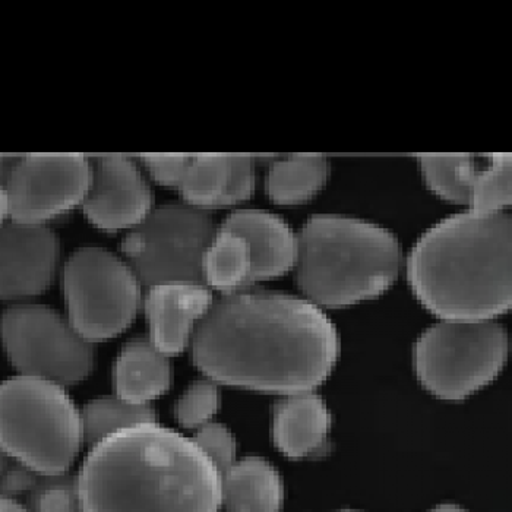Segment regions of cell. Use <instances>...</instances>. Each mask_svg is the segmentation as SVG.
Returning a JSON list of instances; mask_svg holds the SVG:
<instances>
[{
	"instance_id": "484cf974",
	"label": "cell",
	"mask_w": 512,
	"mask_h": 512,
	"mask_svg": "<svg viewBox=\"0 0 512 512\" xmlns=\"http://www.w3.org/2000/svg\"><path fill=\"white\" fill-rule=\"evenodd\" d=\"M194 442L223 474L237 461V442L223 423L211 420L195 431Z\"/></svg>"
},
{
	"instance_id": "30bf717a",
	"label": "cell",
	"mask_w": 512,
	"mask_h": 512,
	"mask_svg": "<svg viewBox=\"0 0 512 512\" xmlns=\"http://www.w3.org/2000/svg\"><path fill=\"white\" fill-rule=\"evenodd\" d=\"M90 180V157L84 154L17 156L0 182L8 201V218L47 226L82 205Z\"/></svg>"
},
{
	"instance_id": "8fae6325",
	"label": "cell",
	"mask_w": 512,
	"mask_h": 512,
	"mask_svg": "<svg viewBox=\"0 0 512 512\" xmlns=\"http://www.w3.org/2000/svg\"><path fill=\"white\" fill-rule=\"evenodd\" d=\"M90 163L85 217L106 232L137 227L154 210L153 191L137 161L125 154H99Z\"/></svg>"
},
{
	"instance_id": "4316f807",
	"label": "cell",
	"mask_w": 512,
	"mask_h": 512,
	"mask_svg": "<svg viewBox=\"0 0 512 512\" xmlns=\"http://www.w3.org/2000/svg\"><path fill=\"white\" fill-rule=\"evenodd\" d=\"M191 154H142L145 170L160 185L178 188Z\"/></svg>"
},
{
	"instance_id": "f1b7e54d",
	"label": "cell",
	"mask_w": 512,
	"mask_h": 512,
	"mask_svg": "<svg viewBox=\"0 0 512 512\" xmlns=\"http://www.w3.org/2000/svg\"><path fill=\"white\" fill-rule=\"evenodd\" d=\"M0 512H30L27 505L17 498L0 495Z\"/></svg>"
},
{
	"instance_id": "ffe728a7",
	"label": "cell",
	"mask_w": 512,
	"mask_h": 512,
	"mask_svg": "<svg viewBox=\"0 0 512 512\" xmlns=\"http://www.w3.org/2000/svg\"><path fill=\"white\" fill-rule=\"evenodd\" d=\"M202 283L223 296L252 286L251 251L239 233L218 227L202 259Z\"/></svg>"
},
{
	"instance_id": "2e32d148",
	"label": "cell",
	"mask_w": 512,
	"mask_h": 512,
	"mask_svg": "<svg viewBox=\"0 0 512 512\" xmlns=\"http://www.w3.org/2000/svg\"><path fill=\"white\" fill-rule=\"evenodd\" d=\"M331 425L330 407L315 391L283 395L274 404V444L292 460L318 454L327 445Z\"/></svg>"
},
{
	"instance_id": "3957f363",
	"label": "cell",
	"mask_w": 512,
	"mask_h": 512,
	"mask_svg": "<svg viewBox=\"0 0 512 512\" xmlns=\"http://www.w3.org/2000/svg\"><path fill=\"white\" fill-rule=\"evenodd\" d=\"M413 295L439 319L482 321L512 303L511 214L466 210L419 237L406 258Z\"/></svg>"
},
{
	"instance_id": "44dd1931",
	"label": "cell",
	"mask_w": 512,
	"mask_h": 512,
	"mask_svg": "<svg viewBox=\"0 0 512 512\" xmlns=\"http://www.w3.org/2000/svg\"><path fill=\"white\" fill-rule=\"evenodd\" d=\"M482 158L473 154H420L417 164L426 186L436 197L467 207Z\"/></svg>"
},
{
	"instance_id": "9a60e30c",
	"label": "cell",
	"mask_w": 512,
	"mask_h": 512,
	"mask_svg": "<svg viewBox=\"0 0 512 512\" xmlns=\"http://www.w3.org/2000/svg\"><path fill=\"white\" fill-rule=\"evenodd\" d=\"M221 226L239 233L252 256V286L295 270L299 233L277 214L256 208L233 211Z\"/></svg>"
},
{
	"instance_id": "7c38bea8",
	"label": "cell",
	"mask_w": 512,
	"mask_h": 512,
	"mask_svg": "<svg viewBox=\"0 0 512 512\" xmlns=\"http://www.w3.org/2000/svg\"><path fill=\"white\" fill-rule=\"evenodd\" d=\"M60 240L50 227L6 220L0 226V300L28 302L52 286Z\"/></svg>"
},
{
	"instance_id": "ba28073f",
	"label": "cell",
	"mask_w": 512,
	"mask_h": 512,
	"mask_svg": "<svg viewBox=\"0 0 512 512\" xmlns=\"http://www.w3.org/2000/svg\"><path fill=\"white\" fill-rule=\"evenodd\" d=\"M216 230L208 211L185 202L154 207L123 239V259L142 286L202 283V259Z\"/></svg>"
},
{
	"instance_id": "1f68e13d",
	"label": "cell",
	"mask_w": 512,
	"mask_h": 512,
	"mask_svg": "<svg viewBox=\"0 0 512 512\" xmlns=\"http://www.w3.org/2000/svg\"><path fill=\"white\" fill-rule=\"evenodd\" d=\"M11 458L8 457L2 450H0V476H2L3 472H5L6 467L11 463Z\"/></svg>"
},
{
	"instance_id": "5bb4252c",
	"label": "cell",
	"mask_w": 512,
	"mask_h": 512,
	"mask_svg": "<svg viewBox=\"0 0 512 512\" xmlns=\"http://www.w3.org/2000/svg\"><path fill=\"white\" fill-rule=\"evenodd\" d=\"M255 163L249 154H191L176 191L204 211L242 204L255 192Z\"/></svg>"
},
{
	"instance_id": "83f0119b",
	"label": "cell",
	"mask_w": 512,
	"mask_h": 512,
	"mask_svg": "<svg viewBox=\"0 0 512 512\" xmlns=\"http://www.w3.org/2000/svg\"><path fill=\"white\" fill-rule=\"evenodd\" d=\"M40 474L20 463L11 461L0 476V495L22 499L36 485Z\"/></svg>"
},
{
	"instance_id": "e0dca14e",
	"label": "cell",
	"mask_w": 512,
	"mask_h": 512,
	"mask_svg": "<svg viewBox=\"0 0 512 512\" xmlns=\"http://www.w3.org/2000/svg\"><path fill=\"white\" fill-rule=\"evenodd\" d=\"M116 395L132 404H151L170 390L173 366L148 337L129 340L113 366Z\"/></svg>"
},
{
	"instance_id": "7402d4cb",
	"label": "cell",
	"mask_w": 512,
	"mask_h": 512,
	"mask_svg": "<svg viewBox=\"0 0 512 512\" xmlns=\"http://www.w3.org/2000/svg\"><path fill=\"white\" fill-rule=\"evenodd\" d=\"M84 444L93 447L120 429L144 422H156L151 404H132L118 395H104L88 401L81 410Z\"/></svg>"
},
{
	"instance_id": "d6986e66",
	"label": "cell",
	"mask_w": 512,
	"mask_h": 512,
	"mask_svg": "<svg viewBox=\"0 0 512 512\" xmlns=\"http://www.w3.org/2000/svg\"><path fill=\"white\" fill-rule=\"evenodd\" d=\"M330 160L324 154H293L271 161L265 192L278 205L305 204L330 179Z\"/></svg>"
},
{
	"instance_id": "cb8c5ba5",
	"label": "cell",
	"mask_w": 512,
	"mask_h": 512,
	"mask_svg": "<svg viewBox=\"0 0 512 512\" xmlns=\"http://www.w3.org/2000/svg\"><path fill=\"white\" fill-rule=\"evenodd\" d=\"M30 512H84L78 495L77 476L40 474L36 485L21 499Z\"/></svg>"
},
{
	"instance_id": "9c48e42d",
	"label": "cell",
	"mask_w": 512,
	"mask_h": 512,
	"mask_svg": "<svg viewBox=\"0 0 512 512\" xmlns=\"http://www.w3.org/2000/svg\"><path fill=\"white\" fill-rule=\"evenodd\" d=\"M0 343L18 375L62 387L79 384L94 368V344L66 316L40 303L21 302L0 314Z\"/></svg>"
},
{
	"instance_id": "7a4b0ae2",
	"label": "cell",
	"mask_w": 512,
	"mask_h": 512,
	"mask_svg": "<svg viewBox=\"0 0 512 512\" xmlns=\"http://www.w3.org/2000/svg\"><path fill=\"white\" fill-rule=\"evenodd\" d=\"M84 512H220L221 473L194 439L157 422L91 447L77 476Z\"/></svg>"
},
{
	"instance_id": "4dcf8cb0",
	"label": "cell",
	"mask_w": 512,
	"mask_h": 512,
	"mask_svg": "<svg viewBox=\"0 0 512 512\" xmlns=\"http://www.w3.org/2000/svg\"><path fill=\"white\" fill-rule=\"evenodd\" d=\"M428 512H469V511H467L466 508L461 507V505L450 504V502H448V504L436 505L435 508H432V510L428 511Z\"/></svg>"
},
{
	"instance_id": "d6a6232c",
	"label": "cell",
	"mask_w": 512,
	"mask_h": 512,
	"mask_svg": "<svg viewBox=\"0 0 512 512\" xmlns=\"http://www.w3.org/2000/svg\"><path fill=\"white\" fill-rule=\"evenodd\" d=\"M338 512H362V511H352V510H347V511H338Z\"/></svg>"
},
{
	"instance_id": "52a82bcc",
	"label": "cell",
	"mask_w": 512,
	"mask_h": 512,
	"mask_svg": "<svg viewBox=\"0 0 512 512\" xmlns=\"http://www.w3.org/2000/svg\"><path fill=\"white\" fill-rule=\"evenodd\" d=\"M66 318L90 343L118 337L142 306V284L128 262L87 246L69 256L62 271Z\"/></svg>"
},
{
	"instance_id": "5b68a950",
	"label": "cell",
	"mask_w": 512,
	"mask_h": 512,
	"mask_svg": "<svg viewBox=\"0 0 512 512\" xmlns=\"http://www.w3.org/2000/svg\"><path fill=\"white\" fill-rule=\"evenodd\" d=\"M84 444L81 413L65 387L36 376L0 382V450L44 476L69 472Z\"/></svg>"
},
{
	"instance_id": "277c9868",
	"label": "cell",
	"mask_w": 512,
	"mask_h": 512,
	"mask_svg": "<svg viewBox=\"0 0 512 512\" xmlns=\"http://www.w3.org/2000/svg\"><path fill=\"white\" fill-rule=\"evenodd\" d=\"M404 264L398 237L372 221L316 214L299 232L297 284L321 309L347 308L384 295Z\"/></svg>"
},
{
	"instance_id": "d4e9b609",
	"label": "cell",
	"mask_w": 512,
	"mask_h": 512,
	"mask_svg": "<svg viewBox=\"0 0 512 512\" xmlns=\"http://www.w3.org/2000/svg\"><path fill=\"white\" fill-rule=\"evenodd\" d=\"M221 406L220 384L211 378H199L192 382L175 404V417L185 429L197 431L205 423L214 420Z\"/></svg>"
},
{
	"instance_id": "603a6c76",
	"label": "cell",
	"mask_w": 512,
	"mask_h": 512,
	"mask_svg": "<svg viewBox=\"0 0 512 512\" xmlns=\"http://www.w3.org/2000/svg\"><path fill=\"white\" fill-rule=\"evenodd\" d=\"M511 154L496 153L482 158L470 189L467 210L504 213L511 207Z\"/></svg>"
},
{
	"instance_id": "4fadbf2b",
	"label": "cell",
	"mask_w": 512,
	"mask_h": 512,
	"mask_svg": "<svg viewBox=\"0 0 512 512\" xmlns=\"http://www.w3.org/2000/svg\"><path fill=\"white\" fill-rule=\"evenodd\" d=\"M214 303L210 287L202 283H169L150 287L142 300L151 343L172 357L191 347L198 325Z\"/></svg>"
},
{
	"instance_id": "8992f818",
	"label": "cell",
	"mask_w": 512,
	"mask_h": 512,
	"mask_svg": "<svg viewBox=\"0 0 512 512\" xmlns=\"http://www.w3.org/2000/svg\"><path fill=\"white\" fill-rule=\"evenodd\" d=\"M508 355L510 337L501 322L439 319L414 343L413 368L426 390L458 401L495 381Z\"/></svg>"
},
{
	"instance_id": "ac0fdd59",
	"label": "cell",
	"mask_w": 512,
	"mask_h": 512,
	"mask_svg": "<svg viewBox=\"0 0 512 512\" xmlns=\"http://www.w3.org/2000/svg\"><path fill=\"white\" fill-rule=\"evenodd\" d=\"M283 505V477L265 458H242L221 474L224 512H281Z\"/></svg>"
},
{
	"instance_id": "6da1fadb",
	"label": "cell",
	"mask_w": 512,
	"mask_h": 512,
	"mask_svg": "<svg viewBox=\"0 0 512 512\" xmlns=\"http://www.w3.org/2000/svg\"><path fill=\"white\" fill-rule=\"evenodd\" d=\"M191 352L199 371L217 384L290 395L315 391L330 378L340 335L306 297L246 289L214 300Z\"/></svg>"
},
{
	"instance_id": "f546056e",
	"label": "cell",
	"mask_w": 512,
	"mask_h": 512,
	"mask_svg": "<svg viewBox=\"0 0 512 512\" xmlns=\"http://www.w3.org/2000/svg\"><path fill=\"white\" fill-rule=\"evenodd\" d=\"M8 220V201H6L5 191L0 186V226Z\"/></svg>"
}]
</instances>
